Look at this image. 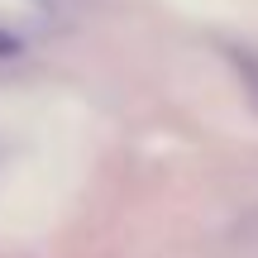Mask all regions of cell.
<instances>
[{
  "label": "cell",
  "instance_id": "obj_1",
  "mask_svg": "<svg viewBox=\"0 0 258 258\" xmlns=\"http://www.w3.org/2000/svg\"><path fill=\"white\" fill-rule=\"evenodd\" d=\"M19 48H24V38H19V34H10V29H0V57H15Z\"/></svg>",
  "mask_w": 258,
  "mask_h": 258
}]
</instances>
